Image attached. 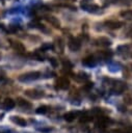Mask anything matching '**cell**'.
Segmentation results:
<instances>
[{
  "mask_svg": "<svg viewBox=\"0 0 132 133\" xmlns=\"http://www.w3.org/2000/svg\"><path fill=\"white\" fill-rule=\"evenodd\" d=\"M41 73L36 72V71H32V72H27L25 74H22L18 77V80L20 82H30V81H34L37 80L38 78H41Z\"/></svg>",
  "mask_w": 132,
  "mask_h": 133,
  "instance_id": "6da1fadb",
  "label": "cell"
},
{
  "mask_svg": "<svg viewBox=\"0 0 132 133\" xmlns=\"http://www.w3.org/2000/svg\"><path fill=\"white\" fill-rule=\"evenodd\" d=\"M127 89V84L123 81H113L111 84V91L115 95H121Z\"/></svg>",
  "mask_w": 132,
  "mask_h": 133,
  "instance_id": "7a4b0ae2",
  "label": "cell"
},
{
  "mask_svg": "<svg viewBox=\"0 0 132 133\" xmlns=\"http://www.w3.org/2000/svg\"><path fill=\"white\" fill-rule=\"evenodd\" d=\"M24 94H25V96H27L30 99H42L43 97H45V92L43 90H38L35 88L26 89L24 91Z\"/></svg>",
  "mask_w": 132,
  "mask_h": 133,
  "instance_id": "3957f363",
  "label": "cell"
},
{
  "mask_svg": "<svg viewBox=\"0 0 132 133\" xmlns=\"http://www.w3.org/2000/svg\"><path fill=\"white\" fill-rule=\"evenodd\" d=\"M70 87V80L67 77H59L55 81V88L56 89H68Z\"/></svg>",
  "mask_w": 132,
  "mask_h": 133,
  "instance_id": "277c9868",
  "label": "cell"
},
{
  "mask_svg": "<svg viewBox=\"0 0 132 133\" xmlns=\"http://www.w3.org/2000/svg\"><path fill=\"white\" fill-rule=\"evenodd\" d=\"M68 47H69V49L71 51L76 52V51H78L81 48V42H80L79 38L74 37V36H71L69 38V41H68Z\"/></svg>",
  "mask_w": 132,
  "mask_h": 133,
  "instance_id": "5b68a950",
  "label": "cell"
},
{
  "mask_svg": "<svg viewBox=\"0 0 132 133\" xmlns=\"http://www.w3.org/2000/svg\"><path fill=\"white\" fill-rule=\"evenodd\" d=\"M111 123V119L107 116H104V115H99L98 116V119L96 122V127L99 128L100 130L102 129H106L107 126Z\"/></svg>",
  "mask_w": 132,
  "mask_h": 133,
  "instance_id": "8992f818",
  "label": "cell"
},
{
  "mask_svg": "<svg viewBox=\"0 0 132 133\" xmlns=\"http://www.w3.org/2000/svg\"><path fill=\"white\" fill-rule=\"evenodd\" d=\"M82 64L85 65V66H95L97 64V58L95 55H89V56H86L85 58L82 59Z\"/></svg>",
  "mask_w": 132,
  "mask_h": 133,
  "instance_id": "52a82bcc",
  "label": "cell"
},
{
  "mask_svg": "<svg viewBox=\"0 0 132 133\" xmlns=\"http://www.w3.org/2000/svg\"><path fill=\"white\" fill-rule=\"evenodd\" d=\"M53 49L58 53H62L63 52L64 43H63L62 38H60V37H56L55 38V42H54V45H53Z\"/></svg>",
  "mask_w": 132,
  "mask_h": 133,
  "instance_id": "ba28073f",
  "label": "cell"
},
{
  "mask_svg": "<svg viewBox=\"0 0 132 133\" xmlns=\"http://www.w3.org/2000/svg\"><path fill=\"white\" fill-rule=\"evenodd\" d=\"M9 118H10V121H11L14 124H16V125H18V126H20V127H26V126H27L26 119L23 118V117H21V116H19V115H11Z\"/></svg>",
  "mask_w": 132,
  "mask_h": 133,
  "instance_id": "9c48e42d",
  "label": "cell"
},
{
  "mask_svg": "<svg viewBox=\"0 0 132 133\" xmlns=\"http://www.w3.org/2000/svg\"><path fill=\"white\" fill-rule=\"evenodd\" d=\"M10 42V45H11V47L17 51V52H21V53H24L25 51H26V48H25V46L21 43V42H18V41H9Z\"/></svg>",
  "mask_w": 132,
  "mask_h": 133,
  "instance_id": "30bf717a",
  "label": "cell"
},
{
  "mask_svg": "<svg viewBox=\"0 0 132 133\" xmlns=\"http://www.w3.org/2000/svg\"><path fill=\"white\" fill-rule=\"evenodd\" d=\"M74 79L78 82H86L88 79H89V75L85 72H79L77 73L76 75H74Z\"/></svg>",
  "mask_w": 132,
  "mask_h": 133,
  "instance_id": "8fae6325",
  "label": "cell"
},
{
  "mask_svg": "<svg viewBox=\"0 0 132 133\" xmlns=\"http://www.w3.org/2000/svg\"><path fill=\"white\" fill-rule=\"evenodd\" d=\"M96 45L100 46V47H108L111 45V41L108 37L105 36H100L99 38L96 39Z\"/></svg>",
  "mask_w": 132,
  "mask_h": 133,
  "instance_id": "7c38bea8",
  "label": "cell"
},
{
  "mask_svg": "<svg viewBox=\"0 0 132 133\" xmlns=\"http://www.w3.org/2000/svg\"><path fill=\"white\" fill-rule=\"evenodd\" d=\"M105 25L110 29H117V28H121L124 25V23L120 21H106Z\"/></svg>",
  "mask_w": 132,
  "mask_h": 133,
  "instance_id": "4fadbf2b",
  "label": "cell"
},
{
  "mask_svg": "<svg viewBox=\"0 0 132 133\" xmlns=\"http://www.w3.org/2000/svg\"><path fill=\"white\" fill-rule=\"evenodd\" d=\"M112 51L111 50H103L101 52L98 53V56L101 58V59H104V60H108V59H111L112 58Z\"/></svg>",
  "mask_w": 132,
  "mask_h": 133,
  "instance_id": "5bb4252c",
  "label": "cell"
},
{
  "mask_svg": "<svg viewBox=\"0 0 132 133\" xmlns=\"http://www.w3.org/2000/svg\"><path fill=\"white\" fill-rule=\"evenodd\" d=\"M45 20H46L49 24H51L52 26H54V27H56V28H59V27H60V23H59L58 19L55 18V17H53V16H46V17H45Z\"/></svg>",
  "mask_w": 132,
  "mask_h": 133,
  "instance_id": "9a60e30c",
  "label": "cell"
},
{
  "mask_svg": "<svg viewBox=\"0 0 132 133\" xmlns=\"http://www.w3.org/2000/svg\"><path fill=\"white\" fill-rule=\"evenodd\" d=\"M15 106H16V101H14L11 98H6V99L3 101V107H4L6 110H10V109H12Z\"/></svg>",
  "mask_w": 132,
  "mask_h": 133,
  "instance_id": "2e32d148",
  "label": "cell"
},
{
  "mask_svg": "<svg viewBox=\"0 0 132 133\" xmlns=\"http://www.w3.org/2000/svg\"><path fill=\"white\" fill-rule=\"evenodd\" d=\"M17 104L20 106V107H22V108H31L32 107V105H31V103L30 102H28V101H26L25 99H23V98H21V97H18L17 98Z\"/></svg>",
  "mask_w": 132,
  "mask_h": 133,
  "instance_id": "e0dca14e",
  "label": "cell"
},
{
  "mask_svg": "<svg viewBox=\"0 0 132 133\" xmlns=\"http://www.w3.org/2000/svg\"><path fill=\"white\" fill-rule=\"evenodd\" d=\"M77 113L78 112H75V111H69L67 113H64L63 115V119L68 123H71L73 121H75V118L77 117Z\"/></svg>",
  "mask_w": 132,
  "mask_h": 133,
  "instance_id": "ac0fdd59",
  "label": "cell"
},
{
  "mask_svg": "<svg viewBox=\"0 0 132 133\" xmlns=\"http://www.w3.org/2000/svg\"><path fill=\"white\" fill-rule=\"evenodd\" d=\"M93 119V114L88 113V112H84L80 115V123H88Z\"/></svg>",
  "mask_w": 132,
  "mask_h": 133,
  "instance_id": "d6986e66",
  "label": "cell"
},
{
  "mask_svg": "<svg viewBox=\"0 0 132 133\" xmlns=\"http://www.w3.org/2000/svg\"><path fill=\"white\" fill-rule=\"evenodd\" d=\"M50 110V107L47 105H41L35 109V113L37 114H46Z\"/></svg>",
  "mask_w": 132,
  "mask_h": 133,
  "instance_id": "ffe728a7",
  "label": "cell"
},
{
  "mask_svg": "<svg viewBox=\"0 0 132 133\" xmlns=\"http://www.w3.org/2000/svg\"><path fill=\"white\" fill-rule=\"evenodd\" d=\"M117 53L121 54V55H127V53L129 52V46L128 45H122V46H118L117 49H116Z\"/></svg>",
  "mask_w": 132,
  "mask_h": 133,
  "instance_id": "44dd1931",
  "label": "cell"
},
{
  "mask_svg": "<svg viewBox=\"0 0 132 133\" xmlns=\"http://www.w3.org/2000/svg\"><path fill=\"white\" fill-rule=\"evenodd\" d=\"M120 64L118 63H110L109 65H108V70H109V72H111V73H115V72H118L120 71Z\"/></svg>",
  "mask_w": 132,
  "mask_h": 133,
  "instance_id": "7402d4cb",
  "label": "cell"
},
{
  "mask_svg": "<svg viewBox=\"0 0 132 133\" xmlns=\"http://www.w3.org/2000/svg\"><path fill=\"white\" fill-rule=\"evenodd\" d=\"M121 16L125 19L131 20L132 19V10H124V11L121 12Z\"/></svg>",
  "mask_w": 132,
  "mask_h": 133,
  "instance_id": "603a6c76",
  "label": "cell"
},
{
  "mask_svg": "<svg viewBox=\"0 0 132 133\" xmlns=\"http://www.w3.org/2000/svg\"><path fill=\"white\" fill-rule=\"evenodd\" d=\"M36 130L38 132H42V133H50L51 131H53L54 129L51 128V127H43V128H36Z\"/></svg>",
  "mask_w": 132,
  "mask_h": 133,
  "instance_id": "cb8c5ba5",
  "label": "cell"
},
{
  "mask_svg": "<svg viewBox=\"0 0 132 133\" xmlns=\"http://www.w3.org/2000/svg\"><path fill=\"white\" fill-rule=\"evenodd\" d=\"M20 29H21V27H20L19 25H9V26H8V31H9V32H12V33L19 31Z\"/></svg>",
  "mask_w": 132,
  "mask_h": 133,
  "instance_id": "d4e9b609",
  "label": "cell"
},
{
  "mask_svg": "<svg viewBox=\"0 0 132 133\" xmlns=\"http://www.w3.org/2000/svg\"><path fill=\"white\" fill-rule=\"evenodd\" d=\"M52 48H53V46H52L51 44H44V45L38 49V51L45 52V51H47V50H49V49H52Z\"/></svg>",
  "mask_w": 132,
  "mask_h": 133,
  "instance_id": "484cf974",
  "label": "cell"
},
{
  "mask_svg": "<svg viewBox=\"0 0 132 133\" xmlns=\"http://www.w3.org/2000/svg\"><path fill=\"white\" fill-rule=\"evenodd\" d=\"M49 62L53 68H57L58 66V59H56L55 57H50L49 58Z\"/></svg>",
  "mask_w": 132,
  "mask_h": 133,
  "instance_id": "4316f807",
  "label": "cell"
},
{
  "mask_svg": "<svg viewBox=\"0 0 132 133\" xmlns=\"http://www.w3.org/2000/svg\"><path fill=\"white\" fill-rule=\"evenodd\" d=\"M93 86H94V82H90V81H88V82H86L85 84H83V87H82V89H84V90H90L91 88H93Z\"/></svg>",
  "mask_w": 132,
  "mask_h": 133,
  "instance_id": "83f0119b",
  "label": "cell"
},
{
  "mask_svg": "<svg viewBox=\"0 0 132 133\" xmlns=\"http://www.w3.org/2000/svg\"><path fill=\"white\" fill-rule=\"evenodd\" d=\"M62 65H63V68H64V69H69V70L73 68V64L70 62V60H69V59H67V60H65V59H64V60H62Z\"/></svg>",
  "mask_w": 132,
  "mask_h": 133,
  "instance_id": "f1b7e54d",
  "label": "cell"
},
{
  "mask_svg": "<svg viewBox=\"0 0 132 133\" xmlns=\"http://www.w3.org/2000/svg\"><path fill=\"white\" fill-rule=\"evenodd\" d=\"M124 102L128 105H132V95H126L124 98Z\"/></svg>",
  "mask_w": 132,
  "mask_h": 133,
  "instance_id": "f546056e",
  "label": "cell"
},
{
  "mask_svg": "<svg viewBox=\"0 0 132 133\" xmlns=\"http://www.w3.org/2000/svg\"><path fill=\"white\" fill-rule=\"evenodd\" d=\"M0 133H12V131L8 128H0Z\"/></svg>",
  "mask_w": 132,
  "mask_h": 133,
  "instance_id": "4dcf8cb0",
  "label": "cell"
},
{
  "mask_svg": "<svg viewBox=\"0 0 132 133\" xmlns=\"http://www.w3.org/2000/svg\"><path fill=\"white\" fill-rule=\"evenodd\" d=\"M108 133H124V131H122L121 129H113V130L108 131Z\"/></svg>",
  "mask_w": 132,
  "mask_h": 133,
  "instance_id": "1f68e13d",
  "label": "cell"
},
{
  "mask_svg": "<svg viewBox=\"0 0 132 133\" xmlns=\"http://www.w3.org/2000/svg\"><path fill=\"white\" fill-rule=\"evenodd\" d=\"M126 132H127V133H132V127H128V128L126 129Z\"/></svg>",
  "mask_w": 132,
  "mask_h": 133,
  "instance_id": "d6a6232c",
  "label": "cell"
},
{
  "mask_svg": "<svg viewBox=\"0 0 132 133\" xmlns=\"http://www.w3.org/2000/svg\"><path fill=\"white\" fill-rule=\"evenodd\" d=\"M131 66H132V65H131Z\"/></svg>",
  "mask_w": 132,
  "mask_h": 133,
  "instance_id": "836d02e7",
  "label": "cell"
}]
</instances>
